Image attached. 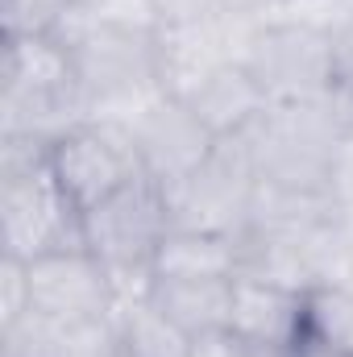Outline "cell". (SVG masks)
I'll use <instances>...</instances> for the list:
<instances>
[{
	"instance_id": "obj_3",
	"label": "cell",
	"mask_w": 353,
	"mask_h": 357,
	"mask_svg": "<svg viewBox=\"0 0 353 357\" xmlns=\"http://www.w3.org/2000/svg\"><path fill=\"white\" fill-rule=\"evenodd\" d=\"M250 75L262 84L270 104L320 100L341 75V54L333 33L308 17H262L246 50Z\"/></svg>"
},
{
	"instance_id": "obj_15",
	"label": "cell",
	"mask_w": 353,
	"mask_h": 357,
	"mask_svg": "<svg viewBox=\"0 0 353 357\" xmlns=\"http://www.w3.org/2000/svg\"><path fill=\"white\" fill-rule=\"evenodd\" d=\"M71 0H4V33H50Z\"/></svg>"
},
{
	"instance_id": "obj_14",
	"label": "cell",
	"mask_w": 353,
	"mask_h": 357,
	"mask_svg": "<svg viewBox=\"0 0 353 357\" xmlns=\"http://www.w3.org/2000/svg\"><path fill=\"white\" fill-rule=\"evenodd\" d=\"M154 29H187V25H204L225 17L233 4L229 0H146Z\"/></svg>"
},
{
	"instance_id": "obj_6",
	"label": "cell",
	"mask_w": 353,
	"mask_h": 357,
	"mask_svg": "<svg viewBox=\"0 0 353 357\" xmlns=\"http://www.w3.org/2000/svg\"><path fill=\"white\" fill-rule=\"evenodd\" d=\"M25 274H29V312L59 328L112 320V312L121 303L112 270L88 245L38 254L25 262Z\"/></svg>"
},
{
	"instance_id": "obj_11",
	"label": "cell",
	"mask_w": 353,
	"mask_h": 357,
	"mask_svg": "<svg viewBox=\"0 0 353 357\" xmlns=\"http://www.w3.org/2000/svg\"><path fill=\"white\" fill-rule=\"evenodd\" d=\"M241 274V237L171 229L154 254L150 278H237Z\"/></svg>"
},
{
	"instance_id": "obj_1",
	"label": "cell",
	"mask_w": 353,
	"mask_h": 357,
	"mask_svg": "<svg viewBox=\"0 0 353 357\" xmlns=\"http://www.w3.org/2000/svg\"><path fill=\"white\" fill-rule=\"evenodd\" d=\"M46 150L33 137H4V183H0V237L8 258H38L50 250L84 245V216L59 191L46 167Z\"/></svg>"
},
{
	"instance_id": "obj_5",
	"label": "cell",
	"mask_w": 353,
	"mask_h": 357,
	"mask_svg": "<svg viewBox=\"0 0 353 357\" xmlns=\"http://www.w3.org/2000/svg\"><path fill=\"white\" fill-rule=\"evenodd\" d=\"M46 167L80 216L146 175L129 125L104 116H88L67 133H59L46 150Z\"/></svg>"
},
{
	"instance_id": "obj_8",
	"label": "cell",
	"mask_w": 353,
	"mask_h": 357,
	"mask_svg": "<svg viewBox=\"0 0 353 357\" xmlns=\"http://www.w3.org/2000/svg\"><path fill=\"white\" fill-rule=\"evenodd\" d=\"M229 333L241 341H258V345L299 349L308 341V291L287 287V282H270V278L237 274L233 278Z\"/></svg>"
},
{
	"instance_id": "obj_4",
	"label": "cell",
	"mask_w": 353,
	"mask_h": 357,
	"mask_svg": "<svg viewBox=\"0 0 353 357\" xmlns=\"http://www.w3.org/2000/svg\"><path fill=\"white\" fill-rule=\"evenodd\" d=\"M254 191H258V171H254V158L241 133L216 142V150L195 171L163 183L171 229L229 233V237L246 233Z\"/></svg>"
},
{
	"instance_id": "obj_19",
	"label": "cell",
	"mask_w": 353,
	"mask_h": 357,
	"mask_svg": "<svg viewBox=\"0 0 353 357\" xmlns=\"http://www.w3.org/2000/svg\"><path fill=\"white\" fill-rule=\"evenodd\" d=\"M295 357H353L350 349H337V345H324V341H303L299 349H295Z\"/></svg>"
},
{
	"instance_id": "obj_7",
	"label": "cell",
	"mask_w": 353,
	"mask_h": 357,
	"mask_svg": "<svg viewBox=\"0 0 353 357\" xmlns=\"http://www.w3.org/2000/svg\"><path fill=\"white\" fill-rule=\"evenodd\" d=\"M129 133H133L142 171L150 178H158V183H171V178L195 171L216 150V137L191 112V104H183V100L167 96V91L158 100H150L129 121Z\"/></svg>"
},
{
	"instance_id": "obj_21",
	"label": "cell",
	"mask_w": 353,
	"mask_h": 357,
	"mask_svg": "<svg viewBox=\"0 0 353 357\" xmlns=\"http://www.w3.org/2000/svg\"><path fill=\"white\" fill-rule=\"evenodd\" d=\"M108 357H117V345H112V354H108Z\"/></svg>"
},
{
	"instance_id": "obj_9",
	"label": "cell",
	"mask_w": 353,
	"mask_h": 357,
	"mask_svg": "<svg viewBox=\"0 0 353 357\" xmlns=\"http://www.w3.org/2000/svg\"><path fill=\"white\" fill-rule=\"evenodd\" d=\"M183 104H191V112L208 125V133L216 142H225V137L246 133L254 121H262V112L270 108V96L250 75L246 63H225V67H216L200 88L191 91Z\"/></svg>"
},
{
	"instance_id": "obj_16",
	"label": "cell",
	"mask_w": 353,
	"mask_h": 357,
	"mask_svg": "<svg viewBox=\"0 0 353 357\" xmlns=\"http://www.w3.org/2000/svg\"><path fill=\"white\" fill-rule=\"evenodd\" d=\"M25 316H29V274H25L21 258L4 254V266H0V328H8Z\"/></svg>"
},
{
	"instance_id": "obj_2",
	"label": "cell",
	"mask_w": 353,
	"mask_h": 357,
	"mask_svg": "<svg viewBox=\"0 0 353 357\" xmlns=\"http://www.w3.org/2000/svg\"><path fill=\"white\" fill-rule=\"evenodd\" d=\"M171 233V212L163 183L150 175L133 178L104 204L84 212V245L112 270L121 299H137L150 287L154 254Z\"/></svg>"
},
{
	"instance_id": "obj_13",
	"label": "cell",
	"mask_w": 353,
	"mask_h": 357,
	"mask_svg": "<svg viewBox=\"0 0 353 357\" xmlns=\"http://www.w3.org/2000/svg\"><path fill=\"white\" fill-rule=\"evenodd\" d=\"M308 337L353 354V282H320L308 291Z\"/></svg>"
},
{
	"instance_id": "obj_20",
	"label": "cell",
	"mask_w": 353,
	"mask_h": 357,
	"mask_svg": "<svg viewBox=\"0 0 353 357\" xmlns=\"http://www.w3.org/2000/svg\"><path fill=\"white\" fill-rule=\"evenodd\" d=\"M233 8H241V13H258V17H270V13H278L287 0H229Z\"/></svg>"
},
{
	"instance_id": "obj_17",
	"label": "cell",
	"mask_w": 353,
	"mask_h": 357,
	"mask_svg": "<svg viewBox=\"0 0 353 357\" xmlns=\"http://www.w3.org/2000/svg\"><path fill=\"white\" fill-rule=\"evenodd\" d=\"M329 199L337 208L341 220L353 225V133H345L333 150V167H329Z\"/></svg>"
},
{
	"instance_id": "obj_18",
	"label": "cell",
	"mask_w": 353,
	"mask_h": 357,
	"mask_svg": "<svg viewBox=\"0 0 353 357\" xmlns=\"http://www.w3.org/2000/svg\"><path fill=\"white\" fill-rule=\"evenodd\" d=\"M191 357H241V341L233 333H208L191 341Z\"/></svg>"
},
{
	"instance_id": "obj_12",
	"label": "cell",
	"mask_w": 353,
	"mask_h": 357,
	"mask_svg": "<svg viewBox=\"0 0 353 357\" xmlns=\"http://www.w3.org/2000/svg\"><path fill=\"white\" fill-rule=\"evenodd\" d=\"M112 345H117V357H191V337L175 328L146 295L117 303Z\"/></svg>"
},
{
	"instance_id": "obj_10",
	"label": "cell",
	"mask_w": 353,
	"mask_h": 357,
	"mask_svg": "<svg viewBox=\"0 0 353 357\" xmlns=\"http://www.w3.org/2000/svg\"><path fill=\"white\" fill-rule=\"evenodd\" d=\"M146 299L195 341L208 333H229L233 278H150Z\"/></svg>"
}]
</instances>
